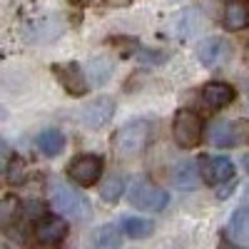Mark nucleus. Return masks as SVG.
<instances>
[{"label":"nucleus","mask_w":249,"mask_h":249,"mask_svg":"<svg viewBox=\"0 0 249 249\" xmlns=\"http://www.w3.org/2000/svg\"><path fill=\"white\" fill-rule=\"evenodd\" d=\"M249 23V13H247V5L242 3H230L224 10V25L227 30H244Z\"/></svg>","instance_id":"16"},{"label":"nucleus","mask_w":249,"mask_h":249,"mask_svg":"<svg viewBox=\"0 0 249 249\" xmlns=\"http://www.w3.org/2000/svg\"><path fill=\"white\" fill-rule=\"evenodd\" d=\"M232 57V48L224 37H204L197 45V60L204 68H222Z\"/></svg>","instance_id":"6"},{"label":"nucleus","mask_w":249,"mask_h":249,"mask_svg":"<svg viewBox=\"0 0 249 249\" xmlns=\"http://www.w3.org/2000/svg\"><path fill=\"white\" fill-rule=\"evenodd\" d=\"M230 237L239 244H249V207L234 210L230 219Z\"/></svg>","instance_id":"14"},{"label":"nucleus","mask_w":249,"mask_h":249,"mask_svg":"<svg viewBox=\"0 0 249 249\" xmlns=\"http://www.w3.org/2000/svg\"><path fill=\"white\" fill-rule=\"evenodd\" d=\"M202 117L192 110H179L175 115V122H172V137L179 147L184 150H192L199 144L202 140Z\"/></svg>","instance_id":"4"},{"label":"nucleus","mask_w":249,"mask_h":249,"mask_svg":"<svg viewBox=\"0 0 249 249\" xmlns=\"http://www.w3.org/2000/svg\"><path fill=\"white\" fill-rule=\"evenodd\" d=\"M199 172L207 184H222L234 177V164L230 157H199Z\"/></svg>","instance_id":"7"},{"label":"nucleus","mask_w":249,"mask_h":249,"mask_svg":"<svg viewBox=\"0 0 249 249\" xmlns=\"http://www.w3.org/2000/svg\"><path fill=\"white\" fill-rule=\"evenodd\" d=\"M53 207L62 214V217H70L75 222H82L90 217V202L82 197L77 190H70L65 184H55L53 187V195H50Z\"/></svg>","instance_id":"2"},{"label":"nucleus","mask_w":249,"mask_h":249,"mask_svg":"<svg viewBox=\"0 0 249 249\" xmlns=\"http://www.w3.org/2000/svg\"><path fill=\"white\" fill-rule=\"evenodd\" d=\"M57 72V80H60V85L65 88V92L80 97V95H85L88 92V80H85V72L80 70L77 62H68V65H57L55 68Z\"/></svg>","instance_id":"9"},{"label":"nucleus","mask_w":249,"mask_h":249,"mask_svg":"<svg viewBox=\"0 0 249 249\" xmlns=\"http://www.w3.org/2000/svg\"><path fill=\"white\" fill-rule=\"evenodd\" d=\"M43 202H30L28 204V217H43Z\"/></svg>","instance_id":"26"},{"label":"nucleus","mask_w":249,"mask_h":249,"mask_svg":"<svg viewBox=\"0 0 249 249\" xmlns=\"http://www.w3.org/2000/svg\"><path fill=\"white\" fill-rule=\"evenodd\" d=\"M234 144H249V120H234Z\"/></svg>","instance_id":"22"},{"label":"nucleus","mask_w":249,"mask_h":249,"mask_svg":"<svg viewBox=\"0 0 249 249\" xmlns=\"http://www.w3.org/2000/svg\"><path fill=\"white\" fill-rule=\"evenodd\" d=\"M170 202V195L160 190L157 184L147 182V179H135L130 184V204L144 212H162Z\"/></svg>","instance_id":"3"},{"label":"nucleus","mask_w":249,"mask_h":249,"mask_svg":"<svg viewBox=\"0 0 249 249\" xmlns=\"http://www.w3.org/2000/svg\"><path fill=\"white\" fill-rule=\"evenodd\" d=\"M10 160H13V152H10V147L0 140V172H5L8 170V164H10Z\"/></svg>","instance_id":"25"},{"label":"nucleus","mask_w":249,"mask_h":249,"mask_svg":"<svg viewBox=\"0 0 249 249\" xmlns=\"http://www.w3.org/2000/svg\"><path fill=\"white\" fill-rule=\"evenodd\" d=\"M120 242H122L120 232L115 230V227H110V224H105V227H100V230L95 232V244H97L100 249H110V247H120Z\"/></svg>","instance_id":"19"},{"label":"nucleus","mask_w":249,"mask_h":249,"mask_svg":"<svg viewBox=\"0 0 249 249\" xmlns=\"http://www.w3.org/2000/svg\"><path fill=\"white\" fill-rule=\"evenodd\" d=\"M88 75L92 85H105V82L112 77V62L110 57H92L88 62Z\"/></svg>","instance_id":"15"},{"label":"nucleus","mask_w":249,"mask_h":249,"mask_svg":"<svg viewBox=\"0 0 249 249\" xmlns=\"http://www.w3.org/2000/svg\"><path fill=\"white\" fill-rule=\"evenodd\" d=\"M122 190H124V182L120 177H110L105 184H102L100 195H102V199H105V202H117L122 197Z\"/></svg>","instance_id":"20"},{"label":"nucleus","mask_w":249,"mask_h":249,"mask_svg":"<svg viewBox=\"0 0 249 249\" xmlns=\"http://www.w3.org/2000/svg\"><path fill=\"white\" fill-rule=\"evenodd\" d=\"M150 142V122L147 120H132L127 124H122L117 135L112 137V150L122 160H132L144 152Z\"/></svg>","instance_id":"1"},{"label":"nucleus","mask_w":249,"mask_h":249,"mask_svg":"<svg viewBox=\"0 0 249 249\" xmlns=\"http://www.w3.org/2000/svg\"><path fill=\"white\" fill-rule=\"evenodd\" d=\"M18 199L15 197H8V199H3L0 202V227H8L13 219H15V214H18Z\"/></svg>","instance_id":"21"},{"label":"nucleus","mask_w":249,"mask_h":249,"mask_svg":"<svg viewBox=\"0 0 249 249\" xmlns=\"http://www.w3.org/2000/svg\"><path fill=\"white\" fill-rule=\"evenodd\" d=\"M122 230L130 239H144L152 234V222L150 219H142V217H124L122 219Z\"/></svg>","instance_id":"17"},{"label":"nucleus","mask_w":249,"mask_h":249,"mask_svg":"<svg viewBox=\"0 0 249 249\" xmlns=\"http://www.w3.org/2000/svg\"><path fill=\"white\" fill-rule=\"evenodd\" d=\"M3 117H5V107H3V105H0V120H3Z\"/></svg>","instance_id":"29"},{"label":"nucleus","mask_w":249,"mask_h":249,"mask_svg":"<svg viewBox=\"0 0 249 249\" xmlns=\"http://www.w3.org/2000/svg\"><path fill=\"white\" fill-rule=\"evenodd\" d=\"M140 60L142 62H150V65H160V62H164V60H167V53H147V50H142L140 53Z\"/></svg>","instance_id":"24"},{"label":"nucleus","mask_w":249,"mask_h":249,"mask_svg":"<svg viewBox=\"0 0 249 249\" xmlns=\"http://www.w3.org/2000/svg\"><path fill=\"white\" fill-rule=\"evenodd\" d=\"M102 175V160L97 155H80L68 164V177L80 187H92Z\"/></svg>","instance_id":"5"},{"label":"nucleus","mask_w":249,"mask_h":249,"mask_svg":"<svg viewBox=\"0 0 249 249\" xmlns=\"http://www.w3.org/2000/svg\"><path fill=\"white\" fill-rule=\"evenodd\" d=\"M242 164H244L247 172H249V155H244V157H242Z\"/></svg>","instance_id":"27"},{"label":"nucleus","mask_w":249,"mask_h":249,"mask_svg":"<svg viewBox=\"0 0 249 249\" xmlns=\"http://www.w3.org/2000/svg\"><path fill=\"white\" fill-rule=\"evenodd\" d=\"M75 5H88V3H92V0H72Z\"/></svg>","instance_id":"28"},{"label":"nucleus","mask_w":249,"mask_h":249,"mask_svg":"<svg viewBox=\"0 0 249 249\" xmlns=\"http://www.w3.org/2000/svg\"><path fill=\"white\" fill-rule=\"evenodd\" d=\"M68 234V224L60 217H43L35 224V239L40 244H60Z\"/></svg>","instance_id":"10"},{"label":"nucleus","mask_w":249,"mask_h":249,"mask_svg":"<svg viewBox=\"0 0 249 249\" xmlns=\"http://www.w3.org/2000/svg\"><path fill=\"white\" fill-rule=\"evenodd\" d=\"M8 167H10V172H8V175H10V182H20V179H23V175H25V170H23L25 162L20 160V157H13Z\"/></svg>","instance_id":"23"},{"label":"nucleus","mask_w":249,"mask_h":249,"mask_svg":"<svg viewBox=\"0 0 249 249\" xmlns=\"http://www.w3.org/2000/svg\"><path fill=\"white\" fill-rule=\"evenodd\" d=\"M112 115H115V102L110 97H97V100L90 102V105L82 107V122L92 130L105 127V124L112 120Z\"/></svg>","instance_id":"8"},{"label":"nucleus","mask_w":249,"mask_h":249,"mask_svg":"<svg viewBox=\"0 0 249 249\" xmlns=\"http://www.w3.org/2000/svg\"><path fill=\"white\" fill-rule=\"evenodd\" d=\"M210 142L214 147H230L234 144V124L232 122H217L210 130Z\"/></svg>","instance_id":"18"},{"label":"nucleus","mask_w":249,"mask_h":249,"mask_svg":"<svg viewBox=\"0 0 249 249\" xmlns=\"http://www.w3.org/2000/svg\"><path fill=\"white\" fill-rule=\"evenodd\" d=\"M37 150L45 157H57L62 150H65V135L60 130H45L37 135Z\"/></svg>","instance_id":"13"},{"label":"nucleus","mask_w":249,"mask_h":249,"mask_svg":"<svg viewBox=\"0 0 249 249\" xmlns=\"http://www.w3.org/2000/svg\"><path fill=\"white\" fill-rule=\"evenodd\" d=\"M234 95H237L234 88L227 85V82H207L202 90V102L210 110H222L234 100Z\"/></svg>","instance_id":"11"},{"label":"nucleus","mask_w":249,"mask_h":249,"mask_svg":"<svg viewBox=\"0 0 249 249\" xmlns=\"http://www.w3.org/2000/svg\"><path fill=\"white\" fill-rule=\"evenodd\" d=\"M197 167H199V164H197ZM192 162H179L175 167V175H172L175 187H179V190H197L199 177H202V172Z\"/></svg>","instance_id":"12"}]
</instances>
